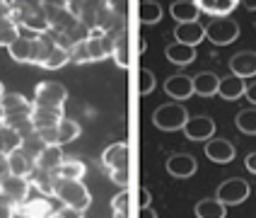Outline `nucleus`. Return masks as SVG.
Here are the masks:
<instances>
[{
  "mask_svg": "<svg viewBox=\"0 0 256 218\" xmlns=\"http://www.w3.org/2000/svg\"><path fill=\"white\" fill-rule=\"evenodd\" d=\"M12 8V20L17 22L20 29H29L32 37L46 34L51 25L48 17L44 13V3H10Z\"/></svg>",
  "mask_w": 256,
  "mask_h": 218,
  "instance_id": "1",
  "label": "nucleus"
},
{
  "mask_svg": "<svg viewBox=\"0 0 256 218\" xmlns=\"http://www.w3.org/2000/svg\"><path fill=\"white\" fill-rule=\"evenodd\" d=\"M56 196L58 201L68 208H78V211H85L87 206L92 203V196H90V189L78 182V179H58L56 184Z\"/></svg>",
  "mask_w": 256,
  "mask_h": 218,
  "instance_id": "2",
  "label": "nucleus"
},
{
  "mask_svg": "<svg viewBox=\"0 0 256 218\" xmlns=\"http://www.w3.org/2000/svg\"><path fill=\"white\" fill-rule=\"evenodd\" d=\"M186 121H188V112H186L184 104H179V102L160 104L152 112V124L160 131H182Z\"/></svg>",
  "mask_w": 256,
  "mask_h": 218,
  "instance_id": "3",
  "label": "nucleus"
},
{
  "mask_svg": "<svg viewBox=\"0 0 256 218\" xmlns=\"http://www.w3.org/2000/svg\"><path fill=\"white\" fill-rule=\"evenodd\" d=\"M68 100V90L60 85V83H39L34 90V107L36 109H63V104Z\"/></svg>",
  "mask_w": 256,
  "mask_h": 218,
  "instance_id": "4",
  "label": "nucleus"
},
{
  "mask_svg": "<svg viewBox=\"0 0 256 218\" xmlns=\"http://www.w3.org/2000/svg\"><path fill=\"white\" fill-rule=\"evenodd\" d=\"M240 37V25L230 17H210L206 25V39L215 46H230Z\"/></svg>",
  "mask_w": 256,
  "mask_h": 218,
  "instance_id": "5",
  "label": "nucleus"
},
{
  "mask_svg": "<svg viewBox=\"0 0 256 218\" xmlns=\"http://www.w3.org/2000/svg\"><path fill=\"white\" fill-rule=\"evenodd\" d=\"M249 184H246V179L242 177H232V179H225V182H220L218 189H215V199L220 203H225V206H237V203H244L249 199Z\"/></svg>",
  "mask_w": 256,
  "mask_h": 218,
  "instance_id": "6",
  "label": "nucleus"
},
{
  "mask_svg": "<svg viewBox=\"0 0 256 218\" xmlns=\"http://www.w3.org/2000/svg\"><path fill=\"white\" fill-rule=\"evenodd\" d=\"M102 167L106 172H114V170H128L130 167V150L126 143H112L104 148L102 153Z\"/></svg>",
  "mask_w": 256,
  "mask_h": 218,
  "instance_id": "7",
  "label": "nucleus"
},
{
  "mask_svg": "<svg viewBox=\"0 0 256 218\" xmlns=\"http://www.w3.org/2000/svg\"><path fill=\"white\" fill-rule=\"evenodd\" d=\"M184 136L188 141H210L215 133V121L210 116L198 114V116H188V121L184 124Z\"/></svg>",
  "mask_w": 256,
  "mask_h": 218,
  "instance_id": "8",
  "label": "nucleus"
},
{
  "mask_svg": "<svg viewBox=\"0 0 256 218\" xmlns=\"http://www.w3.org/2000/svg\"><path fill=\"white\" fill-rule=\"evenodd\" d=\"M29 189H32V184H29L27 177L8 174L5 179H0V191H2L5 196H10L17 206H20V203H24L29 199Z\"/></svg>",
  "mask_w": 256,
  "mask_h": 218,
  "instance_id": "9",
  "label": "nucleus"
},
{
  "mask_svg": "<svg viewBox=\"0 0 256 218\" xmlns=\"http://www.w3.org/2000/svg\"><path fill=\"white\" fill-rule=\"evenodd\" d=\"M17 216H22V218H51V216H56V208H54L51 199H46V196H32V199H27L24 203H20Z\"/></svg>",
  "mask_w": 256,
  "mask_h": 218,
  "instance_id": "10",
  "label": "nucleus"
},
{
  "mask_svg": "<svg viewBox=\"0 0 256 218\" xmlns=\"http://www.w3.org/2000/svg\"><path fill=\"white\" fill-rule=\"evenodd\" d=\"M164 92L170 95L172 100H176L179 104L184 100H188L194 95V80L184 75V73H176V75H170L167 83H164Z\"/></svg>",
  "mask_w": 256,
  "mask_h": 218,
  "instance_id": "11",
  "label": "nucleus"
},
{
  "mask_svg": "<svg viewBox=\"0 0 256 218\" xmlns=\"http://www.w3.org/2000/svg\"><path fill=\"white\" fill-rule=\"evenodd\" d=\"M196 158L191 153H174L172 158H167V172L176 179H188L196 172Z\"/></svg>",
  "mask_w": 256,
  "mask_h": 218,
  "instance_id": "12",
  "label": "nucleus"
},
{
  "mask_svg": "<svg viewBox=\"0 0 256 218\" xmlns=\"http://www.w3.org/2000/svg\"><path fill=\"white\" fill-rule=\"evenodd\" d=\"M230 71L232 75L242 78V80H249L256 75V51H240L230 58Z\"/></svg>",
  "mask_w": 256,
  "mask_h": 218,
  "instance_id": "13",
  "label": "nucleus"
},
{
  "mask_svg": "<svg viewBox=\"0 0 256 218\" xmlns=\"http://www.w3.org/2000/svg\"><path fill=\"white\" fill-rule=\"evenodd\" d=\"M174 39H176L179 44H186V46L196 49V46L206 39V25H200V22L176 25V27H174Z\"/></svg>",
  "mask_w": 256,
  "mask_h": 218,
  "instance_id": "14",
  "label": "nucleus"
},
{
  "mask_svg": "<svg viewBox=\"0 0 256 218\" xmlns=\"http://www.w3.org/2000/svg\"><path fill=\"white\" fill-rule=\"evenodd\" d=\"M206 158L218 162V165H228L234 160V145L228 138H210L206 143Z\"/></svg>",
  "mask_w": 256,
  "mask_h": 218,
  "instance_id": "15",
  "label": "nucleus"
},
{
  "mask_svg": "<svg viewBox=\"0 0 256 218\" xmlns=\"http://www.w3.org/2000/svg\"><path fill=\"white\" fill-rule=\"evenodd\" d=\"M63 160H66V155H63L60 145H46L42 153L36 155L34 165H36V170H44V172H58Z\"/></svg>",
  "mask_w": 256,
  "mask_h": 218,
  "instance_id": "16",
  "label": "nucleus"
},
{
  "mask_svg": "<svg viewBox=\"0 0 256 218\" xmlns=\"http://www.w3.org/2000/svg\"><path fill=\"white\" fill-rule=\"evenodd\" d=\"M170 15L179 22V25H186V22H198V0H179V3H172Z\"/></svg>",
  "mask_w": 256,
  "mask_h": 218,
  "instance_id": "17",
  "label": "nucleus"
},
{
  "mask_svg": "<svg viewBox=\"0 0 256 218\" xmlns=\"http://www.w3.org/2000/svg\"><path fill=\"white\" fill-rule=\"evenodd\" d=\"M60 119H66L63 109H36L32 114V129L34 131H46V129H56L60 124Z\"/></svg>",
  "mask_w": 256,
  "mask_h": 218,
  "instance_id": "18",
  "label": "nucleus"
},
{
  "mask_svg": "<svg viewBox=\"0 0 256 218\" xmlns=\"http://www.w3.org/2000/svg\"><path fill=\"white\" fill-rule=\"evenodd\" d=\"M244 92H246V80L242 78H237V75H225V78H220V85H218V95L222 97V100H240Z\"/></svg>",
  "mask_w": 256,
  "mask_h": 218,
  "instance_id": "19",
  "label": "nucleus"
},
{
  "mask_svg": "<svg viewBox=\"0 0 256 218\" xmlns=\"http://www.w3.org/2000/svg\"><path fill=\"white\" fill-rule=\"evenodd\" d=\"M29 179V184L36 189L42 196H54L56 194V184H58V177L56 172H44V170H34V172L27 177Z\"/></svg>",
  "mask_w": 256,
  "mask_h": 218,
  "instance_id": "20",
  "label": "nucleus"
},
{
  "mask_svg": "<svg viewBox=\"0 0 256 218\" xmlns=\"http://www.w3.org/2000/svg\"><path fill=\"white\" fill-rule=\"evenodd\" d=\"M164 56H167V61L174 63V66H191V63L196 61V49H191V46H186V44L174 42L164 49Z\"/></svg>",
  "mask_w": 256,
  "mask_h": 218,
  "instance_id": "21",
  "label": "nucleus"
},
{
  "mask_svg": "<svg viewBox=\"0 0 256 218\" xmlns=\"http://www.w3.org/2000/svg\"><path fill=\"white\" fill-rule=\"evenodd\" d=\"M194 80V95H200V97H213L218 95V85H220V78L210 71H203L198 75L191 78Z\"/></svg>",
  "mask_w": 256,
  "mask_h": 218,
  "instance_id": "22",
  "label": "nucleus"
},
{
  "mask_svg": "<svg viewBox=\"0 0 256 218\" xmlns=\"http://www.w3.org/2000/svg\"><path fill=\"white\" fill-rule=\"evenodd\" d=\"M8 165H10V174H17V177H29V174L36 170L34 158H29L22 148L8 155Z\"/></svg>",
  "mask_w": 256,
  "mask_h": 218,
  "instance_id": "23",
  "label": "nucleus"
},
{
  "mask_svg": "<svg viewBox=\"0 0 256 218\" xmlns=\"http://www.w3.org/2000/svg\"><path fill=\"white\" fill-rule=\"evenodd\" d=\"M240 0H198L200 13L210 15V17H230L232 10L237 8Z\"/></svg>",
  "mask_w": 256,
  "mask_h": 218,
  "instance_id": "24",
  "label": "nucleus"
},
{
  "mask_svg": "<svg viewBox=\"0 0 256 218\" xmlns=\"http://www.w3.org/2000/svg\"><path fill=\"white\" fill-rule=\"evenodd\" d=\"M22 34H20V27H17V22L12 20V13H5L0 15V46H5V49H10L17 39H20Z\"/></svg>",
  "mask_w": 256,
  "mask_h": 218,
  "instance_id": "25",
  "label": "nucleus"
},
{
  "mask_svg": "<svg viewBox=\"0 0 256 218\" xmlns=\"http://www.w3.org/2000/svg\"><path fill=\"white\" fill-rule=\"evenodd\" d=\"M194 211H196V218H225L228 216V206L220 203L218 199H200Z\"/></svg>",
  "mask_w": 256,
  "mask_h": 218,
  "instance_id": "26",
  "label": "nucleus"
},
{
  "mask_svg": "<svg viewBox=\"0 0 256 218\" xmlns=\"http://www.w3.org/2000/svg\"><path fill=\"white\" fill-rule=\"evenodd\" d=\"M56 177L58 179H78V182H82V177H85V162L78 158H66L63 165L58 167Z\"/></svg>",
  "mask_w": 256,
  "mask_h": 218,
  "instance_id": "27",
  "label": "nucleus"
},
{
  "mask_svg": "<svg viewBox=\"0 0 256 218\" xmlns=\"http://www.w3.org/2000/svg\"><path fill=\"white\" fill-rule=\"evenodd\" d=\"M32 51H34V44H32V37H20L17 42L8 49V54L12 61L17 63H32Z\"/></svg>",
  "mask_w": 256,
  "mask_h": 218,
  "instance_id": "28",
  "label": "nucleus"
},
{
  "mask_svg": "<svg viewBox=\"0 0 256 218\" xmlns=\"http://www.w3.org/2000/svg\"><path fill=\"white\" fill-rule=\"evenodd\" d=\"M56 133H58V145L63 148L66 143H70L75 138H80V124L75 119H60V124L56 126Z\"/></svg>",
  "mask_w": 256,
  "mask_h": 218,
  "instance_id": "29",
  "label": "nucleus"
},
{
  "mask_svg": "<svg viewBox=\"0 0 256 218\" xmlns=\"http://www.w3.org/2000/svg\"><path fill=\"white\" fill-rule=\"evenodd\" d=\"M22 141H24V138L14 129L0 126V153H2V155H10L14 150H20V148H22Z\"/></svg>",
  "mask_w": 256,
  "mask_h": 218,
  "instance_id": "30",
  "label": "nucleus"
},
{
  "mask_svg": "<svg viewBox=\"0 0 256 218\" xmlns=\"http://www.w3.org/2000/svg\"><path fill=\"white\" fill-rule=\"evenodd\" d=\"M162 5L160 3H152V0H145L138 5V20H140L142 25H157L160 20H162Z\"/></svg>",
  "mask_w": 256,
  "mask_h": 218,
  "instance_id": "31",
  "label": "nucleus"
},
{
  "mask_svg": "<svg viewBox=\"0 0 256 218\" xmlns=\"http://www.w3.org/2000/svg\"><path fill=\"white\" fill-rule=\"evenodd\" d=\"M234 126L242 131V133H246V136H256V107L237 112V116H234Z\"/></svg>",
  "mask_w": 256,
  "mask_h": 218,
  "instance_id": "32",
  "label": "nucleus"
},
{
  "mask_svg": "<svg viewBox=\"0 0 256 218\" xmlns=\"http://www.w3.org/2000/svg\"><path fill=\"white\" fill-rule=\"evenodd\" d=\"M66 63H70V51L56 46V51L46 58V63H44L42 68H46V71H58V68H63Z\"/></svg>",
  "mask_w": 256,
  "mask_h": 218,
  "instance_id": "33",
  "label": "nucleus"
},
{
  "mask_svg": "<svg viewBox=\"0 0 256 218\" xmlns=\"http://www.w3.org/2000/svg\"><path fill=\"white\" fill-rule=\"evenodd\" d=\"M112 208H114L116 218H128V211H130V194H128V189H121L116 194L114 201H112Z\"/></svg>",
  "mask_w": 256,
  "mask_h": 218,
  "instance_id": "34",
  "label": "nucleus"
},
{
  "mask_svg": "<svg viewBox=\"0 0 256 218\" xmlns=\"http://www.w3.org/2000/svg\"><path fill=\"white\" fill-rule=\"evenodd\" d=\"M116 61V66L118 68H128V39H126V34H121L118 39H116V49H114V56H112Z\"/></svg>",
  "mask_w": 256,
  "mask_h": 218,
  "instance_id": "35",
  "label": "nucleus"
},
{
  "mask_svg": "<svg viewBox=\"0 0 256 218\" xmlns=\"http://www.w3.org/2000/svg\"><path fill=\"white\" fill-rule=\"evenodd\" d=\"M44 148H46V143H44V141L39 138V136H36V133H32V136H27V138L22 141V150L27 153L29 158H34V160H36V155L42 153Z\"/></svg>",
  "mask_w": 256,
  "mask_h": 218,
  "instance_id": "36",
  "label": "nucleus"
},
{
  "mask_svg": "<svg viewBox=\"0 0 256 218\" xmlns=\"http://www.w3.org/2000/svg\"><path fill=\"white\" fill-rule=\"evenodd\" d=\"M152 90H155V75H152V71L140 68V73H138V92L140 95H150Z\"/></svg>",
  "mask_w": 256,
  "mask_h": 218,
  "instance_id": "37",
  "label": "nucleus"
},
{
  "mask_svg": "<svg viewBox=\"0 0 256 218\" xmlns=\"http://www.w3.org/2000/svg\"><path fill=\"white\" fill-rule=\"evenodd\" d=\"M17 203L10 199V196H5L2 191H0V218H14L17 216Z\"/></svg>",
  "mask_w": 256,
  "mask_h": 218,
  "instance_id": "38",
  "label": "nucleus"
},
{
  "mask_svg": "<svg viewBox=\"0 0 256 218\" xmlns=\"http://www.w3.org/2000/svg\"><path fill=\"white\" fill-rule=\"evenodd\" d=\"M109 177H112V182H114L116 187L126 189L128 182H130V167L128 170H114V172H109Z\"/></svg>",
  "mask_w": 256,
  "mask_h": 218,
  "instance_id": "39",
  "label": "nucleus"
},
{
  "mask_svg": "<svg viewBox=\"0 0 256 218\" xmlns=\"http://www.w3.org/2000/svg\"><path fill=\"white\" fill-rule=\"evenodd\" d=\"M150 201H152V194H150V189L140 187V189H138V203H140V208H148V206H150Z\"/></svg>",
  "mask_w": 256,
  "mask_h": 218,
  "instance_id": "40",
  "label": "nucleus"
},
{
  "mask_svg": "<svg viewBox=\"0 0 256 218\" xmlns=\"http://www.w3.org/2000/svg\"><path fill=\"white\" fill-rule=\"evenodd\" d=\"M85 211H78V208H68V206H63L60 211H58V216L60 218H82Z\"/></svg>",
  "mask_w": 256,
  "mask_h": 218,
  "instance_id": "41",
  "label": "nucleus"
},
{
  "mask_svg": "<svg viewBox=\"0 0 256 218\" xmlns=\"http://www.w3.org/2000/svg\"><path fill=\"white\" fill-rule=\"evenodd\" d=\"M10 174V165H8V155L0 153V179H5Z\"/></svg>",
  "mask_w": 256,
  "mask_h": 218,
  "instance_id": "42",
  "label": "nucleus"
},
{
  "mask_svg": "<svg viewBox=\"0 0 256 218\" xmlns=\"http://www.w3.org/2000/svg\"><path fill=\"white\" fill-rule=\"evenodd\" d=\"M244 97H246V100H249V102H252V104L256 107V80L246 85V92H244Z\"/></svg>",
  "mask_w": 256,
  "mask_h": 218,
  "instance_id": "43",
  "label": "nucleus"
},
{
  "mask_svg": "<svg viewBox=\"0 0 256 218\" xmlns=\"http://www.w3.org/2000/svg\"><path fill=\"white\" fill-rule=\"evenodd\" d=\"M244 165H246V170L252 174H256V153H249L246 160H244Z\"/></svg>",
  "mask_w": 256,
  "mask_h": 218,
  "instance_id": "44",
  "label": "nucleus"
},
{
  "mask_svg": "<svg viewBox=\"0 0 256 218\" xmlns=\"http://www.w3.org/2000/svg\"><path fill=\"white\" fill-rule=\"evenodd\" d=\"M138 218H157V211L152 208V206H148V208H140Z\"/></svg>",
  "mask_w": 256,
  "mask_h": 218,
  "instance_id": "45",
  "label": "nucleus"
},
{
  "mask_svg": "<svg viewBox=\"0 0 256 218\" xmlns=\"http://www.w3.org/2000/svg\"><path fill=\"white\" fill-rule=\"evenodd\" d=\"M5 13H12V8H10V3L0 0V15H5Z\"/></svg>",
  "mask_w": 256,
  "mask_h": 218,
  "instance_id": "46",
  "label": "nucleus"
},
{
  "mask_svg": "<svg viewBox=\"0 0 256 218\" xmlns=\"http://www.w3.org/2000/svg\"><path fill=\"white\" fill-rule=\"evenodd\" d=\"M244 8L252 10V13H256V0H244Z\"/></svg>",
  "mask_w": 256,
  "mask_h": 218,
  "instance_id": "47",
  "label": "nucleus"
},
{
  "mask_svg": "<svg viewBox=\"0 0 256 218\" xmlns=\"http://www.w3.org/2000/svg\"><path fill=\"white\" fill-rule=\"evenodd\" d=\"M2 95H5V87H2V83H0V97H2Z\"/></svg>",
  "mask_w": 256,
  "mask_h": 218,
  "instance_id": "48",
  "label": "nucleus"
},
{
  "mask_svg": "<svg viewBox=\"0 0 256 218\" xmlns=\"http://www.w3.org/2000/svg\"><path fill=\"white\" fill-rule=\"evenodd\" d=\"M51 218H60V216H58V211H56V216H51Z\"/></svg>",
  "mask_w": 256,
  "mask_h": 218,
  "instance_id": "49",
  "label": "nucleus"
}]
</instances>
